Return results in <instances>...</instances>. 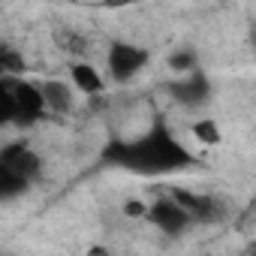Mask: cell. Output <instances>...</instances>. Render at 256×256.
Segmentation results:
<instances>
[{"label": "cell", "instance_id": "cell-1", "mask_svg": "<svg viewBox=\"0 0 256 256\" xmlns=\"http://www.w3.org/2000/svg\"><path fill=\"white\" fill-rule=\"evenodd\" d=\"M100 163L108 166V169H118V172L160 178V175H175V172H187V169L199 166V157L157 114L133 139L112 136L100 151Z\"/></svg>", "mask_w": 256, "mask_h": 256}, {"label": "cell", "instance_id": "cell-2", "mask_svg": "<svg viewBox=\"0 0 256 256\" xmlns=\"http://www.w3.org/2000/svg\"><path fill=\"white\" fill-rule=\"evenodd\" d=\"M48 106L40 82L0 76V124L6 126H36L46 120Z\"/></svg>", "mask_w": 256, "mask_h": 256}, {"label": "cell", "instance_id": "cell-3", "mask_svg": "<svg viewBox=\"0 0 256 256\" xmlns=\"http://www.w3.org/2000/svg\"><path fill=\"white\" fill-rule=\"evenodd\" d=\"M42 178V157L30 142H6L0 148V199L12 202Z\"/></svg>", "mask_w": 256, "mask_h": 256}, {"label": "cell", "instance_id": "cell-4", "mask_svg": "<svg viewBox=\"0 0 256 256\" xmlns=\"http://www.w3.org/2000/svg\"><path fill=\"white\" fill-rule=\"evenodd\" d=\"M148 64H151V52H148L145 46L130 42V40H112V42H108L106 70H108V78H112V82H118V84L133 82Z\"/></svg>", "mask_w": 256, "mask_h": 256}, {"label": "cell", "instance_id": "cell-5", "mask_svg": "<svg viewBox=\"0 0 256 256\" xmlns=\"http://www.w3.org/2000/svg\"><path fill=\"white\" fill-rule=\"evenodd\" d=\"M157 232H163L166 238H181L190 226H196L193 223V217L184 211V205L166 190V193H160L154 202H148V217H145Z\"/></svg>", "mask_w": 256, "mask_h": 256}, {"label": "cell", "instance_id": "cell-6", "mask_svg": "<svg viewBox=\"0 0 256 256\" xmlns=\"http://www.w3.org/2000/svg\"><path fill=\"white\" fill-rule=\"evenodd\" d=\"M166 94L172 96V102H178L181 108H202L211 102L214 94V82L205 70H196L190 76H178L166 84Z\"/></svg>", "mask_w": 256, "mask_h": 256}, {"label": "cell", "instance_id": "cell-7", "mask_svg": "<svg viewBox=\"0 0 256 256\" xmlns=\"http://www.w3.org/2000/svg\"><path fill=\"white\" fill-rule=\"evenodd\" d=\"M169 193L184 205V211L193 217V223H217L226 214V205L211 193H193L184 187H169Z\"/></svg>", "mask_w": 256, "mask_h": 256}, {"label": "cell", "instance_id": "cell-8", "mask_svg": "<svg viewBox=\"0 0 256 256\" xmlns=\"http://www.w3.org/2000/svg\"><path fill=\"white\" fill-rule=\"evenodd\" d=\"M70 82H72V88H76L78 94H84V96H102V94H106V78H102V72H100L94 64H88V60H72V64H70Z\"/></svg>", "mask_w": 256, "mask_h": 256}, {"label": "cell", "instance_id": "cell-9", "mask_svg": "<svg viewBox=\"0 0 256 256\" xmlns=\"http://www.w3.org/2000/svg\"><path fill=\"white\" fill-rule=\"evenodd\" d=\"M42 84V94H46V106H48V114H70L76 108V96H72V82H64V78H46L40 82Z\"/></svg>", "mask_w": 256, "mask_h": 256}, {"label": "cell", "instance_id": "cell-10", "mask_svg": "<svg viewBox=\"0 0 256 256\" xmlns=\"http://www.w3.org/2000/svg\"><path fill=\"white\" fill-rule=\"evenodd\" d=\"M24 54L12 46V42H0V76H10V78H24Z\"/></svg>", "mask_w": 256, "mask_h": 256}, {"label": "cell", "instance_id": "cell-11", "mask_svg": "<svg viewBox=\"0 0 256 256\" xmlns=\"http://www.w3.org/2000/svg\"><path fill=\"white\" fill-rule=\"evenodd\" d=\"M169 70L178 72V76H190V72L202 70V66H199V54H196V48H190V46L175 48V52L169 54Z\"/></svg>", "mask_w": 256, "mask_h": 256}, {"label": "cell", "instance_id": "cell-12", "mask_svg": "<svg viewBox=\"0 0 256 256\" xmlns=\"http://www.w3.org/2000/svg\"><path fill=\"white\" fill-rule=\"evenodd\" d=\"M193 139L199 145H220V130L214 120H196L193 124Z\"/></svg>", "mask_w": 256, "mask_h": 256}, {"label": "cell", "instance_id": "cell-13", "mask_svg": "<svg viewBox=\"0 0 256 256\" xmlns=\"http://www.w3.org/2000/svg\"><path fill=\"white\" fill-rule=\"evenodd\" d=\"M124 214H126V217H148V205L133 199V202H126V205H124Z\"/></svg>", "mask_w": 256, "mask_h": 256}, {"label": "cell", "instance_id": "cell-14", "mask_svg": "<svg viewBox=\"0 0 256 256\" xmlns=\"http://www.w3.org/2000/svg\"><path fill=\"white\" fill-rule=\"evenodd\" d=\"M250 46H253V52H256V24L250 28Z\"/></svg>", "mask_w": 256, "mask_h": 256}, {"label": "cell", "instance_id": "cell-15", "mask_svg": "<svg viewBox=\"0 0 256 256\" xmlns=\"http://www.w3.org/2000/svg\"><path fill=\"white\" fill-rule=\"evenodd\" d=\"M244 256H256V244H253V247H247V250H244Z\"/></svg>", "mask_w": 256, "mask_h": 256}]
</instances>
